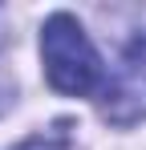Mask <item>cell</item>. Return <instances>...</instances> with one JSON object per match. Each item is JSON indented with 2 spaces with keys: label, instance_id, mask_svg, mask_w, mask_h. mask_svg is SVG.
Instances as JSON below:
<instances>
[{
  "label": "cell",
  "instance_id": "6da1fadb",
  "mask_svg": "<svg viewBox=\"0 0 146 150\" xmlns=\"http://www.w3.org/2000/svg\"><path fill=\"white\" fill-rule=\"evenodd\" d=\"M41 61H45L49 85L57 93L85 98L94 89H106L101 57L89 45L85 28L77 25V16H69V12H53L41 25Z\"/></svg>",
  "mask_w": 146,
  "mask_h": 150
},
{
  "label": "cell",
  "instance_id": "3957f363",
  "mask_svg": "<svg viewBox=\"0 0 146 150\" xmlns=\"http://www.w3.org/2000/svg\"><path fill=\"white\" fill-rule=\"evenodd\" d=\"M21 150H65V138H57V142H45V134H37V138H28Z\"/></svg>",
  "mask_w": 146,
  "mask_h": 150
},
{
  "label": "cell",
  "instance_id": "5b68a950",
  "mask_svg": "<svg viewBox=\"0 0 146 150\" xmlns=\"http://www.w3.org/2000/svg\"><path fill=\"white\" fill-rule=\"evenodd\" d=\"M4 37H8V21H4V8H0V45H4Z\"/></svg>",
  "mask_w": 146,
  "mask_h": 150
},
{
  "label": "cell",
  "instance_id": "7a4b0ae2",
  "mask_svg": "<svg viewBox=\"0 0 146 150\" xmlns=\"http://www.w3.org/2000/svg\"><path fill=\"white\" fill-rule=\"evenodd\" d=\"M101 118L110 126L146 122V33H138L118 61V73L101 89Z\"/></svg>",
  "mask_w": 146,
  "mask_h": 150
},
{
  "label": "cell",
  "instance_id": "277c9868",
  "mask_svg": "<svg viewBox=\"0 0 146 150\" xmlns=\"http://www.w3.org/2000/svg\"><path fill=\"white\" fill-rule=\"evenodd\" d=\"M8 98H12V89H8V85H4V81H0V110H4V105H8Z\"/></svg>",
  "mask_w": 146,
  "mask_h": 150
}]
</instances>
